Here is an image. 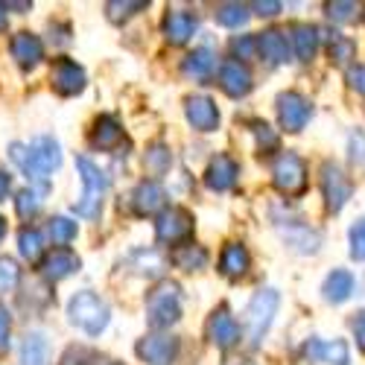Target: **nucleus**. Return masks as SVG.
Wrapping results in <instances>:
<instances>
[{"label":"nucleus","mask_w":365,"mask_h":365,"mask_svg":"<svg viewBox=\"0 0 365 365\" xmlns=\"http://www.w3.org/2000/svg\"><path fill=\"white\" fill-rule=\"evenodd\" d=\"M111 365H117V362H111Z\"/></svg>","instance_id":"nucleus-51"},{"label":"nucleus","mask_w":365,"mask_h":365,"mask_svg":"<svg viewBox=\"0 0 365 365\" xmlns=\"http://www.w3.org/2000/svg\"><path fill=\"white\" fill-rule=\"evenodd\" d=\"M207 339L214 342L217 348H231V345H237V339H240V324L234 322V316H231V310L228 307H217L214 313H210V319H207Z\"/></svg>","instance_id":"nucleus-12"},{"label":"nucleus","mask_w":365,"mask_h":365,"mask_svg":"<svg viewBox=\"0 0 365 365\" xmlns=\"http://www.w3.org/2000/svg\"><path fill=\"white\" fill-rule=\"evenodd\" d=\"M6 29V4H0V33Z\"/></svg>","instance_id":"nucleus-49"},{"label":"nucleus","mask_w":365,"mask_h":365,"mask_svg":"<svg viewBox=\"0 0 365 365\" xmlns=\"http://www.w3.org/2000/svg\"><path fill=\"white\" fill-rule=\"evenodd\" d=\"M15 207H18V217H21V220H33L38 210H41V199H38V193H36L33 187H26V190L18 193Z\"/></svg>","instance_id":"nucleus-36"},{"label":"nucleus","mask_w":365,"mask_h":365,"mask_svg":"<svg viewBox=\"0 0 365 365\" xmlns=\"http://www.w3.org/2000/svg\"><path fill=\"white\" fill-rule=\"evenodd\" d=\"M181 319V287L175 281H161L158 287H152L146 295V322L164 330Z\"/></svg>","instance_id":"nucleus-3"},{"label":"nucleus","mask_w":365,"mask_h":365,"mask_svg":"<svg viewBox=\"0 0 365 365\" xmlns=\"http://www.w3.org/2000/svg\"><path fill=\"white\" fill-rule=\"evenodd\" d=\"M50 240L58 249H65L68 242L76 240V222H71L68 217H53L50 220Z\"/></svg>","instance_id":"nucleus-35"},{"label":"nucleus","mask_w":365,"mask_h":365,"mask_svg":"<svg viewBox=\"0 0 365 365\" xmlns=\"http://www.w3.org/2000/svg\"><path fill=\"white\" fill-rule=\"evenodd\" d=\"M354 339H356V348L365 354V310L362 313H356V319H354Z\"/></svg>","instance_id":"nucleus-47"},{"label":"nucleus","mask_w":365,"mask_h":365,"mask_svg":"<svg viewBox=\"0 0 365 365\" xmlns=\"http://www.w3.org/2000/svg\"><path fill=\"white\" fill-rule=\"evenodd\" d=\"M252 9H255V15H260V18H275L284 6L278 4V0H266V4L260 0V4H252Z\"/></svg>","instance_id":"nucleus-46"},{"label":"nucleus","mask_w":365,"mask_h":365,"mask_svg":"<svg viewBox=\"0 0 365 365\" xmlns=\"http://www.w3.org/2000/svg\"><path fill=\"white\" fill-rule=\"evenodd\" d=\"M50 359V342L44 333H29L21 345V365H47Z\"/></svg>","instance_id":"nucleus-28"},{"label":"nucleus","mask_w":365,"mask_h":365,"mask_svg":"<svg viewBox=\"0 0 365 365\" xmlns=\"http://www.w3.org/2000/svg\"><path fill=\"white\" fill-rule=\"evenodd\" d=\"M237 175H240L237 161L231 155H217V158H210V164L205 170V185L214 193H225L237 185Z\"/></svg>","instance_id":"nucleus-13"},{"label":"nucleus","mask_w":365,"mask_h":365,"mask_svg":"<svg viewBox=\"0 0 365 365\" xmlns=\"http://www.w3.org/2000/svg\"><path fill=\"white\" fill-rule=\"evenodd\" d=\"M327 53H330V62L333 65H348L351 58L356 56V44L351 38H345L342 33H327Z\"/></svg>","instance_id":"nucleus-31"},{"label":"nucleus","mask_w":365,"mask_h":365,"mask_svg":"<svg viewBox=\"0 0 365 365\" xmlns=\"http://www.w3.org/2000/svg\"><path fill=\"white\" fill-rule=\"evenodd\" d=\"M252 266V257H249V249L242 242H228L220 255V272L225 278H242Z\"/></svg>","instance_id":"nucleus-23"},{"label":"nucleus","mask_w":365,"mask_h":365,"mask_svg":"<svg viewBox=\"0 0 365 365\" xmlns=\"http://www.w3.org/2000/svg\"><path fill=\"white\" fill-rule=\"evenodd\" d=\"M18 252H21V257L29 260V263L44 260V257H41V255H44L41 234H38L36 228H21V234H18Z\"/></svg>","instance_id":"nucleus-32"},{"label":"nucleus","mask_w":365,"mask_h":365,"mask_svg":"<svg viewBox=\"0 0 365 365\" xmlns=\"http://www.w3.org/2000/svg\"><path fill=\"white\" fill-rule=\"evenodd\" d=\"M76 170H79V178H82V199L73 205V214L82 217V220H97L103 199L108 193V175L85 155L76 158Z\"/></svg>","instance_id":"nucleus-1"},{"label":"nucleus","mask_w":365,"mask_h":365,"mask_svg":"<svg viewBox=\"0 0 365 365\" xmlns=\"http://www.w3.org/2000/svg\"><path fill=\"white\" fill-rule=\"evenodd\" d=\"M196 33V15L185 12V9H167L164 15V36L170 44L181 47V44H187Z\"/></svg>","instance_id":"nucleus-19"},{"label":"nucleus","mask_w":365,"mask_h":365,"mask_svg":"<svg viewBox=\"0 0 365 365\" xmlns=\"http://www.w3.org/2000/svg\"><path fill=\"white\" fill-rule=\"evenodd\" d=\"M257 53L263 56V62L278 68V65H287L289 62V44H287V36L281 29H266V33L257 36Z\"/></svg>","instance_id":"nucleus-20"},{"label":"nucleus","mask_w":365,"mask_h":365,"mask_svg":"<svg viewBox=\"0 0 365 365\" xmlns=\"http://www.w3.org/2000/svg\"><path fill=\"white\" fill-rule=\"evenodd\" d=\"M220 88L225 91L228 97H234V100H240V97H246L249 91H252V73H249V68L242 65V62H222V68H220Z\"/></svg>","instance_id":"nucleus-16"},{"label":"nucleus","mask_w":365,"mask_h":365,"mask_svg":"<svg viewBox=\"0 0 365 365\" xmlns=\"http://www.w3.org/2000/svg\"><path fill=\"white\" fill-rule=\"evenodd\" d=\"M50 82L58 97H76L85 91V71L73 62V58H56L50 68Z\"/></svg>","instance_id":"nucleus-9"},{"label":"nucleus","mask_w":365,"mask_h":365,"mask_svg":"<svg viewBox=\"0 0 365 365\" xmlns=\"http://www.w3.org/2000/svg\"><path fill=\"white\" fill-rule=\"evenodd\" d=\"M173 266H178L181 272H199L207 266V252L202 246H193V242H185V246H178L173 255H170Z\"/></svg>","instance_id":"nucleus-30"},{"label":"nucleus","mask_w":365,"mask_h":365,"mask_svg":"<svg viewBox=\"0 0 365 365\" xmlns=\"http://www.w3.org/2000/svg\"><path fill=\"white\" fill-rule=\"evenodd\" d=\"M146 6H149L146 0H135V4H129V0H108V4H106V18H108L111 24H123V21H129L132 15L143 12Z\"/></svg>","instance_id":"nucleus-34"},{"label":"nucleus","mask_w":365,"mask_h":365,"mask_svg":"<svg viewBox=\"0 0 365 365\" xmlns=\"http://www.w3.org/2000/svg\"><path fill=\"white\" fill-rule=\"evenodd\" d=\"M272 185L287 196H298L307 187V167L295 152H281L272 164Z\"/></svg>","instance_id":"nucleus-5"},{"label":"nucleus","mask_w":365,"mask_h":365,"mask_svg":"<svg viewBox=\"0 0 365 365\" xmlns=\"http://www.w3.org/2000/svg\"><path fill=\"white\" fill-rule=\"evenodd\" d=\"M29 152H33L36 164L50 175L53 170L62 167V146H58V140H53L50 135H41L36 138L33 143H29Z\"/></svg>","instance_id":"nucleus-24"},{"label":"nucleus","mask_w":365,"mask_h":365,"mask_svg":"<svg viewBox=\"0 0 365 365\" xmlns=\"http://www.w3.org/2000/svg\"><path fill=\"white\" fill-rule=\"evenodd\" d=\"M9 330H12V319L4 307H0V354L9 351Z\"/></svg>","instance_id":"nucleus-45"},{"label":"nucleus","mask_w":365,"mask_h":365,"mask_svg":"<svg viewBox=\"0 0 365 365\" xmlns=\"http://www.w3.org/2000/svg\"><path fill=\"white\" fill-rule=\"evenodd\" d=\"M348 152H351V161L356 167H365V135L362 132H351L348 138Z\"/></svg>","instance_id":"nucleus-42"},{"label":"nucleus","mask_w":365,"mask_h":365,"mask_svg":"<svg viewBox=\"0 0 365 365\" xmlns=\"http://www.w3.org/2000/svg\"><path fill=\"white\" fill-rule=\"evenodd\" d=\"M214 68H217V56H214V50H207V47H199V50L187 53L185 56V65H181L185 76L199 79V82H207L210 73H214Z\"/></svg>","instance_id":"nucleus-26"},{"label":"nucleus","mask_w":365,"mask_h":365,"mask_svg":"<svg viewBox=\"0 0 365 365\" xmlns=\"http://www.w3.org/2000/svg\"><path fill=\"white\" fill-rule=\"evenodd\" d=\"M9 158L21 167V173L29 178V185H36L41 193L50 190V178H47V173L36 164V158H33V152H29V146H24V143H12V146H9Z\"/></svg>","instance_id":"nucleus-22"},{"label":"nucleus","mask_w":365,"mask_h":365,"mask_svg":"<svg viewBox=\"0 0 365 365\" xmlns=\"http://www.w3.org/2000/svg\"><path fill=\"white\" fill-rule=\"evenodd\" d=\"M214 15H217V24L220 26L234 29V26H242V24L252 18V6H246V4H220Z\"/></svg>","instance_id":"nucleus-33"},{"label":"nucleus","mask_w":365,"mask_h":365,"mask_svg":"<svg viewBox=\"0 0 365 365\" xmlns=\"http://www.w3.org/2000/svg\"><path fill=\"white\" fill-rule=\"evenodd\" d=\"M170 167H173V152H170V146L167 143H149L146 146V152H143V170L149 173V175H164V173H170Z\"/></svg>","instance_id":"nucleus-29"},{"label":"nucleus","mask_w":365,"mask_h":365,"mask_svg":"<svg viewBox=\"0 0 365 365\" xmlns=\"http://www.w3.org/2000/svg\"><path fill=\"white\" fill-rule=\"evenodd\" d=\"M345 79H348V85L356 91L359 97H365V65H351L345 71Z\"/></svg>","instance_id":"nucleus-43"},{"label":"nucleus","mask_w":365,"mask_h":365,"mask_svg":"<svg viewBox=\"0 0 365 365\" xmlns=\"http://www.w3.org/2000/svg\"><path fill=\"white\" fill-rule=\"evenodd\" d=\"M68 319L71 324H76L82 333H88V336H100V333L108 327V319H111V310L108 304L94 295V292H76L71 301H68Z\"/></svg>","instance_id":"nucleus-2"},{"label":"nucleus","mask_w":365,"mask_h":365,"mask_svg":"<svg viewBox=\"0 0 365 365\" xmlns=\"http://www.w3.org/2000/svg\"><path fill=\"white\" fill-rule=\"evenodd\" d=\"M79 266H82V260L71 249H53L41 260V275L47 281H65L73 275V272H79Z\"/></svg>","instance_id":"nucleus-15"},{"label":"nucleus","mask_w":365,"mask_h":365,"mask_svg":"<svg viewBox=\"0 0 365 365\" xmlns=\"http://www.w3.org/2000/svg\"><path fill=\"white\" fill-rule=\"evenodd\" d=\"M164 202H167V193H164V187L158 185L155 178L140 181V185L135 187V193H132V207H135V214H138V217H152V214H158V210L164 207Z\"/></svg>","instance_id":"nucleus-14"},{"label":"nucleus","mask_w":365,"mask_h":365,"mask_svg":"<svg viewBox=\"0 0 365 365\" xmlns=\"http://www.w3.org/2000/svg\"><path fill=\"white\" fill-rule=\"evenodd\" d=\"M278 304H281V298H278L275 289H260V292H255V298L249 301L246 327H249V339H252V345H260L263 333L269 330L272 319H275V313H278Z\"/></svg>","instance_id":"nucleus-4"},{"label":"nucleus","mask_w":365,"mask_h":365,"mask_svg":"<svg viewBox=\"0 0 365 365\" xmlns=\"http://www.w3.org/2000/svg\"><path fill=\"white\" fill-rule=\"evenodd\" d=\"M322 29L313 24H295L292 26V44L301 62H313L316 53H319V41H322Z\"/></svg>","instance_id":"nucleus-25"},{"label":"nucleus","mask_w":365,"mask_h":365,"mask_svg":"<svg viewBox=\"0 0 365 365\" xmlns=\"http://www.w3.org/2000/svg\"><path fill=\"white\" fill-rule=\"evenodd\" d=\"M231 50H234L240 58H252L255 50H257V38H255V36H240V38H234Z\"/></svg>","instance_id":"nucleus-44"},{"label":"nucleus","mask_w":365,"mask_h":365,"mask_svg":"<svg viewBox=\"0 0 365 365\" xmlns=\"http://www.w3.org/2000/svg\"><path fill=\"white\" fill-rule=\"evenodd\" d=\"M252 132L257 135L260 152H272V149H278V135L272 132V126H269V123H263V120H252Z\"/></svg>","instance_id":"nucleus-40"},{"label":"nucleus","mask_w":365,"mask_h":365,"mask_svg":"<svg viewBox=\"0 0 365 365\" xmlns=\"http://www.w3.org/2000/svg\"><path fill=\"white\" fill-rule=\"evenodd\" d=\"M351 193H354V185L342 173V167L333 164V161H324L322 164V196H324V205H327L330 214H339L345 207V202L351 199Z\"/></svg>","instance_id":"nucleus-6"},{"label":"nucleus","mask_w":365,"mask_h":365,"mask_svg":"<svg viewBox=\"0 0 365 365\" xmlns=\"http://www.w3.org/2000/svg\"><path fill=\"white\" fill-rule=\"evenodd\" d=\"M351 240V257L354 260H365V220H356L348 231Z\"/></svg>","instance_id":"nucleus-41"},{"label":"nucleus","mask_w":365,"mask_h":365,"mask_svg":"<svg viewBox=\"0 0 365 365\" xmlns=\"http://www.w3.org/2000/svg\"><path fill=\"white\" fill-rule=\"evenodd\" d=\"M135 354L146 365H173L178 356V339L167 336V333H152V336H143L135 345Z\"/></svg>","instance_id":"nucleus-10"},{"label":"nucleus","mask_w":365,"mask_h":365,"mask_svg":"<svg viewBox=\"0 0 365 365\" xmlns=\"http://www.w3.org/2000/svg\"><path fill=\"white\" fill-rule=\"evenodd\" d=\"M91 146L94 149H103V152H114L120 143H123V129H120V123L111 117V114H103L94 120V126H91V135H88Z\"/></svg>","instance_id":"nucleus-18"},{"label":"nucleus","mask_w":365,"mask_h":365,"mask_svg":"<svg viewBox=\"0 0 365 365\" xmlns=\"http://www.w3.org/2000/svg\"><path fill=\"white\" fill-rule=\"evenodd\" d=\"M9 187H12V175H9L6 170H0V202H4V199H6Z\"/></svg>","instance_id":"nucleus-48"},{"label":"nucleus","mask_w":365,"mask_h":365,"mask_svg":"<svg viewBox=\"0 0 365 365\" xmlns=\"http://www.w3.org/2000/svg\"><path fill=\"white\" fill-rule=\"evenodd\" d=\"M310 117H313V106H310L307 97L295 94V91H287V94L278 97V123H281V129L295 135L310 123Z\"/></svg>","instance_id":"nucleus-8"},{"label":"nucleus","mask_w":365,"mask_h":365,"mask_svg":"<svg viewBox=\"0 0 365 365\" xmlns=\"http://www.w3.org/2000/svg\"><path fill=\"white\" fill-rule=\"evenodd\" d=\"M193 234V217L190 210L185 207H167L158 214V222H155V237L161 242H170V246H175V242H187Z\"/></svg>","instance_id":"nucleus-7"},{"label":"nucleus","mask_w":365,"mask_h":365,"mask_svg":"<svg viewBox=\"0 0 365 365\" xmlns=\"http://www.w3.org/2000/svg\"><path fill=\"white\" fill-rule=\"evenodd\" d=\"M185 114H187V123L196 132H214L220 126V108H217L214 100L205 97V94L187 97L185 100Z\"/></svg>","instance_id":"nucleus-11"},{"label":"nucleus","mask_w":365,"mask_h":365,"mask_svg":"<svg viewBox=\"0 0 365 365\" xmlns=\"http://www.w3.org/2000/svg\"><path fill=\"white\" fill-rule=\"evenodd\" d=\"M97 362V354L85 348V345H71L65 354H62V362L58 365H94Z\"/></svg>","instance_id":"nucleus-38"},{"label":"nucleus","mask_w":365,"mask_h":365,"mask_svg":"<svg viewBox=\"0 0 365 365\" xmlns=\"http://www.w3.org/2000/svg\"><path fill=\"white\" fill-rule=\"evenodd\" d=\"M9 50H12V58L18 62V68H24V71H33L44 56L41 38L33 33H15L9 41Z\"/></svg>","instance_id":"nucleus-17"},{"label":"nucleus","mask_w":365,"mask_h":365,"mask_svg":"<svg viewBox=\"0 0 365 365\" xmlns=\"http://www.w3.org/2000/svg\"><path fill=\"white\" fill-rule=\"evenodd\" d=\"M4 237H6V220L0 217V240H4Z\"/></svg>","instance_id":"nucleus-50"},{"label":"nucleus","mask_w":365,"mask_h":365,"mask_svg":"<svg viewBox=\"0 0 365 365\" xmlns=\"http://www.w3.org/2000/svg\"><path fill=\"white\" fill-rule=\"evenodd\" d=\"M322 292L333 304L348 301L351 292H354V275H351V272H345V269H333L327 275V281H324V287H322Z\"/></svg>","instance_id":"nucleus-27"},{"label":"nucleus","mask_w":365,"mask_h":365,"mask_svg":"<svg viewBox=\"0 0 365 365\" xmlns=\"http://www.w3.org/2000/svg\"><path fill=\"white\" fill-rule=\"evenodd\" d=\"M21 281V269L12 257H0V295H6L18 287Z\"/></svg>","instance_id":"nucleus-37"},{"label":"nucleus","mask_w":365,"mask_h":365,"mask_svg":"<svg viewBox=\"0 0 365 365\" xmlns=\"http://www.w3.org/2000/svg\"><path fill=\"white\" fill-rule=\"evenodd\" d=\"M327 18H333L336 24H348L359 15V6L356 4H348V0H336V4H327Z\"/></svg>","instance_id":"nucleus-39"},{"label":"nucleus","mask_w":365,"mask_h":365,"mask_svg":"<svg viewBox=\"0 0 365 365\" xmlns=\"http://www.w3.org/2000/svg\"><path fill=\"white\" fill-rule=\"evenodd\" d=\"M304 356L327 362V365H351V351H348V342H342V339H333V342L310 339L304 345Z\"/></svg>","instance_id":"nucleus-21"}]
</instances>
